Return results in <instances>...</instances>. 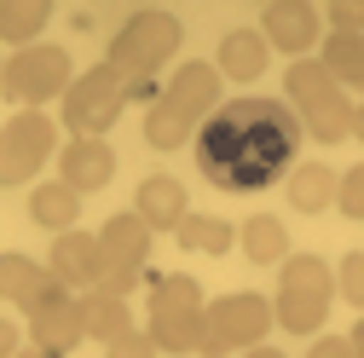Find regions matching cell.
Masks as SVG:
<instances>
[{
	"mask_svg": "<svg viewBox=\"0 0 364 358\" xmlns=\"http://www.w3.org/2000/svg\"><path fill=\"white\" fill-rule=\"evenodd\" d=\"M127 110V75L116 64H93V70H81L70 81V93L58 99V116L70 133H93V139H105V133L122 121Z\"/></svg>",
	"mask_w": 364,
	"mask_h": 358,
	"instance_id": "9c48e42d",
	"label": "cell"
},
{
	"mask_svg": "<svg viewBox=\"0 0 364 358\" xmlns=\"http://www.w3.org/2000/svg\"><path fill=\"white\" fill-rule=\"evenodd\" d=\"M266 64H272V40H266L260 29H232V35L220 40V53H214V70H220L225 81H237V87L260 81Z\"/></svg>",
	"mask_w": 364,
	"mask_h": 358,
	"instance_id": "ac0fdd59",
	"label": "cell"
},
{
	"mask_svg": "<svg viewBox=\"0 0 364 358\" xmlns=\"http://www.w3.org/2000/svg\"><path fill=\"white\" fill-rule=\"evenodd\" d=\"M272 330H278V312H272L266 295H255V289L214 295V300H208V324H203V347H197V358H232V352H249V347H260Z\"/></svg>",
	"mask_w": 364,
	"mask_h": 358,
	"instance_id": "ba28073f",
	"label": "cell"
},
{
	"mask_svg": "<svg viewBox=\"0 0 364 358\" xmlns=\"http://www.w3.org/2000/svg\"><path fill=\"white\" fill-rule=\"evenodd\" d=\"M336 295H341L353 312H364V249H353V254L336 260Z\"/></svg>",
	"mask_w": 364,
	"mask_h": 358,
	"instance_id": "484cf974",
	"label": "cell"
},
{
	"mask_svg": "<svg viewBox=\"0 0 364 358\" xmlns=\"http://www.w3.org/2000/svg\"><path fill=\"white\" fill-rule=\"evenodd\" d=\"M47 23H53V0H0V40H12V53L41 40Z\"/></svg>",
	"mask_w": 364,
	"mask_h": 358,
	"instance_id": "d4e9b609",
	"label": "cell"
},
{
	"mask_svg": "<svg viewBox=\"0 0 364 358\" xmlns=\"http://www.w3.org/2000/svg\"><path fill=\"white\" fill-rule=\"evenodd\" d=\"M139 283H145V272H133V266H105L93 289H105V295H122V300H127V295L139 289Z\"/></svg>",
	"mask_w": 364,
	"mask_h": 358,
	"instance_id": "f1b7e54d",
	"label": "cell"
},
{
	"mask_svg": "<svg viewBox=\"0 0 364 358\" xmlns=\"http://www.w3.org/2000/svg\"><path fill=\"white\" fill-rule=\"evenodd\" d=\"M12 358H64V352H47V347H35V341H29V347H18Z\"/></svg>",
	"mask_w": 364,
	"mask_h": 358,
	"instance_id": "d6a6232c",
	"label": "cell"
},
{
	"mask_svg": "<svg viewBox=\"0 0 364 358\" xmlns=\"http://www.w3.org/2000/svg\"><path fill=\"white\" fill-rule=\"evenodd\" d=\"M260 35L272 40V53L312 58V47L324 40V18H318V6H312V0H266Z\"/></svg>",
	"mask_w": 364,
	"mask_h": 358,
	"instance_id": "7c38bea8",
	"label": "cell"
},
{
	"mask_svg": "<svg viewBox=\"0 0 364 358\" xmlns=\"http://www.w3.org/2000/svg\"><path fill=\"white\" fill-rule=\"evenodd\" d=\"M156 352H162V347H156V341H151V330H139V324L105 347V358H156Z\"/></svg>",
	"mask_w": 364,
	"mask_h": 358,
	"instance_id": "4316f807",
	"label": "cell"
},
{
	"mask_svg": "<svg viewBox=\"0 0 364 358\" xmlns=\"http://www.w3.org/2000/svg\"><path fill=\"white\" fill-rule=\"evenodd\" d=\"M58 179H64V185H75L81 197L105 191L110 179H116V151H110V139H93V133H75V139L58 151Z\"/></svg>",
	"mask_w": 364,
	"mask_h": 358,
	"instance_id": "4fadbf2b",
	"label": "cell"
},
{
	"mask_svg": "<svg viewBox=\"0 0 364 358\" xmlns=\"http://www.w3.org/2000/svg\"><path fill=\"white\" fill-rule=\"evenodd\" d=\"M318 64H324L341 87H364V35L330 29L324 40H318Z\"/></svg>",
	"mask_w": 364,
	"mask_h": 358,
	"instance_id": "cb8c5ba5",
	"label": "cell"
},
{
	"mask_svg": "<svg viewBox=\"0 0 364 358\" xmlns=\"http://www.w3.org/2000/svg\"><path fill=\"white\" fill-rule=\"evenodd\" d=\"M47 266L81 295V289H93L99 283V272H105V249H99V232H58L53 237V249H47Z\"/></svg>",
	"mask_w": 364,
	"mask_h": 358,
	"instance_id": "9a60e30c",
	"label": "cell"
},
{
	"mask_svg": "<svg viewBox=\"0 0 364 358\" xmlns=\"http://www.w3.org/2000/svg\"><path fill=\"white\" fill-rule=\"evenodd\" d=\"M133 214H139L151 232H179V219L191 214L186 179H173V173H145L139 191H133Z\"/></svg>",
	"mask_w": 364,
	"mask_h": 358,
	"instance_id": "2e32d148",
	"label": "cell"
},
{
	"mask_svg": "<svg viewBox=\"0 0 364 358\" xmlns=\"http://www.w3.org/2000/svg\"><path fill=\"white\" fill-rule=\"evenodd\" d=\"M139 6H156V0H139Z\"/></svg>",
	"mask_w": 364,
	"mask_h": 358,
	"instance_id": "8d00e7d4",
	"label": "cell"
},
{
	"mask_svg": "<svg viewBox=\"0 0 364 358\" xmlns=\"http://www.w3.org/2000/svg\"><path fill=\"white\" fill-rule=\"evenodd\" d=\"M353 139H358V145H364V99H358V104H353Z\"/></svg>",
	"mask_w": 364,
	"mask_h": 358,
	"instance_id": "836d02e7",
	"label": "cell"
},
{
	"mask_svg": "<svg viewBox=\"0 0 364 358\" xmlns=\"http://www.w3.org/2000/svg\"><path fill=\"white\" fill-rule=\"evenodd\" d=\"M70 81H75L70 47H58V40H29L0 70V93H6L12 110H47V104H58L70 93Z\"/></svg>",
	"mask_w": 364,
	"mask_h": 358,
	"instance_id": "52a82bcc",
	"label": "cell"
},
{
	"mask_svg": "<svg viewBox=\"0 0 364 358\" xmlns=\"http://www.w3.org/2000/svg\"><path fill=\"white\" fill-rule=\"evenodd\" d=\"M330 29L364 35V0H330Z\"/></svg>",
	"mask_w": 364,
	"mask_h": 358,
	"instance_id": "f546056e",
	"label": "cell"
},
{
	"mask_svg": "<svg viewBox=\"0 0 364 358\" xmlns=\"http://www.w3.org/2000/svg\"><path fill=\"white\" fill-rule=\"evenodd\" d=\"M81 318H87V341L110 347L116 335L133 330V306L122 295H105V289H81Z\"/></svg>",
	"mask_w": 364,
	"mask_h": 358,
	"instance_id": "7402d4cb",
	"label": "cell"
},
{
	"mask_svg": "<svg viewBox=\"0 0 364 358\" xmlns=\"http://www.w3.org/2000/svg\"><path fill=\"white\" fill-rule=\"evenodd\" d=\"M260 6H266V0H260Z\"/></svg>",
	"mask_w": 364,
	"mask_h": 358,
	"instance_id": "f35d334b",
	"label": "cell"
},
{
	"mask_svg": "<svg viewBox=\"0 0 364 358\" xmlns=\"http://www.w3.org/2000/svg\"><path fill=\"white\" fill-rule=\"evenodd\" d=\"M151 278V272H145ZM203 324H208V295L197 278L186 272H156L151 278V341L173 358H197L203 347Z\"/></svg>",
	"mask_w": 364,
	"mask_h": 358,
	"instance_id": "3957f363",
	"label": "cell"
},
{
	"mask_svg": "<svg viewBox=\"0 0 364 358\" xmlns=\"http://www.w3.org/2000/svg\"><path fill=\"white\" fill-rule=\"evenodd\" d=\"M336 191H341V173L324 168V162H295L289 168V208L295 214H324L336 208Z\"/></svg>",
	"mask_w": 364,
	"mask_h": 358,
	"instance_id": "ffe728a7",
	"label": "cell"
},
{
	"mask_svg": "<svg viewBox=\"0 0 364 358\" xmlns=\"http://www.w3.org/2000/svg\"><path fill=\"white\" fill-rule=\"evenodd\" d=\"M243 358H289V352H278V347H266V341H260V347H249Z\"/></svg>",
	"mask_w": 364,
	"mask_h": 358,
	"instance_id": "e575fe53",
	"label": "cell"
},
{
	"mask_svg": "<svg viewBox=\"0 0 364 358\" xmlns=\"http://www.w3.org/2000/svg\"><path fill=\"white\" fill-rule=\"evenodd\" d=\"M284 93L295 104V116L306 121V133L318 145H341L353 139V99H347V87L318 64V58H289L284 70Z\"/></svg>",
	"mask_w": 364,
	"mask_h": 358,
	"instance_id": "277c9868",
	"label": "cell"
},
{
	"mask_svg": "<svg viewBox=\"0 0 364 358\" xmlns=\"http://www.w3.org/2000/svg\"><path fill=\"white\" fill-rule=\"evenodd\" d=\"M58 151V121L47 110H12L0 127V191L35 179Z\"/></svg>",
	"mask_w": 364,
	"mask_h": 358,
	"instance_id": "30bf717a",
	"label": "cell"
},
{
	"mask_svg": "<svg viewBox=\"0 0 364 358\" xmlns=\"http://www.w3.org/2000/svg\"><path fill=\"white\" fill-rule=\"evenodd\" d=\"M151 226L139 214H110L105 226H99V249H105V266H133V272H145V260H151Z\"/></svg>",
	"mask_w": 364,
	"mask_h": 358,
	"instance_id": "e0dca14e",
	"label": "cell"
},
{
	"mask_svg": "<svg viewBox=\"0 0 364 358\" xmlns=\"http://www.w3.org/2000/svg\"><path fill=\"white\" fill-rule=\"evenodd\" d=\"M353 358H364V318L353 324Z\"/></svg>",
	"mask_w": 364,
	"mask_h": 358,
	"instance_id": "d590c367",
	"label": "cell"
},
{
	"mask_svg": "<svg viewBox=\"0 0 364 358\" xmlns=\"http://www.w3.org/2000/svg\"><path fill=\"white\" fill-rule=\"evenodd\" d=\"M29 219L41 232H75L81 226V191L75 185H64V179H41V185L29 191Z\"/></svg>",
	"mask_w": 364,
	"mask_h": 358,
	"instance_id": "d6986e66",
	"label": "cell"
},
{
	"mask_svg": "<svg viewBox=\"0 0 364 358\" xmlns=\"http://www.w3.org/2000/svg\"><path fill=\"white\" fill-rule=\"evenodd\" d=\"M0 70H6V58H0Z\"/></svg>",
	"mask_w": 364,
	"mask_h": 358,
	"instance_id": "74e56055",
	"label": "cell"
},
{
	"mask_svg": "<svg viewBox=\"0 0 364 358\" xmlns=\"http://www.w3.org/2000/svg\"><path fill=\"white\" fill-rule=\"evenodd\" d=\"M220 87H225V75L208 58L179 64L173 81L156 93V104L145 110V145L151 151H186L191 133H203V121L220 110Z\"/></svg>",
	"mask_w": 364,
	"mask_h": 358,
	"instance_id": "7a4b0ae2",
	"label": "cell"
},
{
	"mask_svg": "<svg viewBox=\"0 0 364 358\" xmlns=\"http://www.w3.org/2000/svg\"><path fill=\"white\" fill-rule=\"evenodd\" d=\"M58 295H70V283L53 272L47 260H29V254H18V249L0 254V300L18 306L23 318H29V312H41L47 300H58Z\"/></svg>",
	"mask_w": 364,
	"mask_h": 358,
	"instance_id": "8fae6325",
	"label": "cell"
},
{
	"mask_svg": "<svg viewBox=\"0 0 364 358\" xmlns=\"http://www.w3.org/2000/svg\"><path fill=\"white\" fill-rule=\"evenodd\" d=\"M336 208H341L347 219H364V162L341 173V191H336Z\"/></svg>",
	"mask_w": 364,
	"mask_h": 358,
	"instance_id": "83f0119b",
	"label": "cell"
},
{
	"mask_svg": "<svg viewBox=\"0 0 364 358\" xmlns=\"http://www.w3.org/2000/svg\"><path fill=\"white\" fill-rule=\"evenodd\" d=\"M336 300V266L324 254H289L278 272V295H272V312H278V330L289 335H318L330 318Z\"/></svg>",
	"mask_w": 364,
	"mask_h": 358,
	"instance_id": "5b68a950",
	"label": "cell"
},
{
	"mask_svg": "<svg viewBox=\"0 0 364 358\" xmlns=\"http://www.w3.org/2000/svg\"><path fill=\"white\" fill-rule=\"evenodd\" d=\"M18 347H23V330H18L12 318H0V358H12Z\"/></svg>",
	"mask_w": 364,
	"mask_h": 358,
	"instance_id": "1f68e13d",
	"label": "cell"
},
{
	"mask_svg": "<svg viewBox=\"0 0 364 358\" xmlns=\"http://www.w3.org/2000/svg\"><path fill=\"white\" fill-rule=\"evenodd\" d=\"M173 243L186 254H232L237 249V226L220 219V214H186L179 232H173Z\"/></svg>",
	"mask_w": 364,
	"mask_h": 358,
	"instance_id": "603a6c76",
	"label": "cell"
},
{
	"mask_svg": "<svg viewBox=\"0 0 364 358\" xmlns=\"http://www.w3.org/2000/svg\"><path fill=\"white\" fill-rule=\"evenodd\" d=\"M23 330H29V341L35 347H47V352H75L81 341H87V318H81V295L70 289V295H58V300H47L41 312H29L23 318Z\"/></svg>",
	"mask_w": 364,
	"mask_h": 358,
	"instance_id": "5bb4252c",
	"label": "cell"
},
{
	"mask_svg": "<svg viewBox=\"0 0 364 358\" xmlns=\"http://www.w3.org/2000/svg\"><path fill=\"white\" fill-rule=\"evenodd\" d=\"M295 139L301 127L284 104L272 99H243L220 104L197 139V162L220 191H260L284 168H295Z\"/></svg>",
	"mask_w": 364,
	"mask_h": 358,
	"instance_id": "6da1fadb",
	"label": "cell"
},
{
	"mask_svg": "<svg viewBox=\"0 0 364 358\" xmlns=\"http://www.w3.org/2000/svg\"><path fill=\"white\" fill-rule=\"evenodd\" d=\"M237 243H243V260L249 266H284L289 260V226L278 214H255L237 226Z\"/></svg>",
	"mask_w": 364,
	"mask_h": 358,
	"instance_id": "44dd1931",
	"label": "cell"
},
{
	"mask_svg": "<svg viewBox=\"0 0 364 358\" xmlns=\"http://www.w3.org/2000/svg\"><path fill=\"white\" fill-rule=\"evenodd\" d=\"M179 40H186V23H179L168 6H139L116 29L105 64H116L127 81H156V70L168 58H179Z\"/></svg>",
	"mask_w": 364,
	"mask_h": 358,
	"instance_id": "8992f818",
	"label": "cell"
},
{
	"mask_svg": "<svg viewBox=\"0 0 364 358\" xmlns=\"http://www.w3.org/2000/svg\"><path fill=\"white\" fill-rule=\"evenodd\" d=\"M306 358H353V335H312Z\"/></svg>",
	"mask_w": 364,
	"mask_h": 358,
	"instance_id": "4dcf8cb0",
	"label": "cell"
}]
</instances>
